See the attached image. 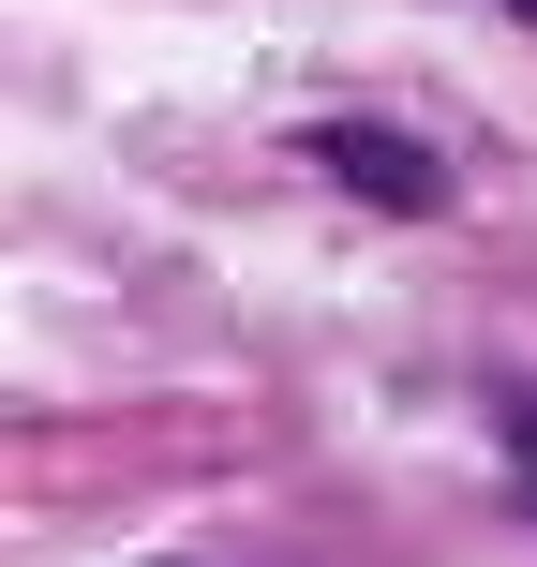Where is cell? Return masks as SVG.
I'll return each mask as SVG.
<instances>
[{"label": "cell", "instance_id": "6da1fadb", "mask_svg": "<svg viewBox=\"0 0 537 567\" xmlns=\"http://www.w3.org/2000/svg\"><path fill=\"white\" fill-rule=\"evenodd\" d=\"M313 165H329L343 195H373V209H433V195H448V179H433V150L389 135V120H329V135H313Z\"/></svg>", "mask_w": 537, "mask_h": 567}, {"label": "cell", "instance_id": "3957f363", "mask_svg": "<svg viewBox=\"0 0 537 567\" xmlns=\"http://www.w3.org/2000/svg\"><path fill=\"white\" fill-rule=\"evenodd\" d=\"M523 16H537V0H523Z\"/></svg>", "mask_w": 537, "mask_h": 567}, {"label": "cell", "instance_id": "7a4b0ae2", "mask_svg": "<svg viewBox=\"0 0 537 567\" xmlns=\"http://www.w3.org/2000/svg\"><path fill=\"white\" fill-rule=\"evenodd\" d=\"M508 449H523V478H537V403H523V419H508Z\"/></svg>", "mask_w": 537, "mask_h": 567}]
</instances>
